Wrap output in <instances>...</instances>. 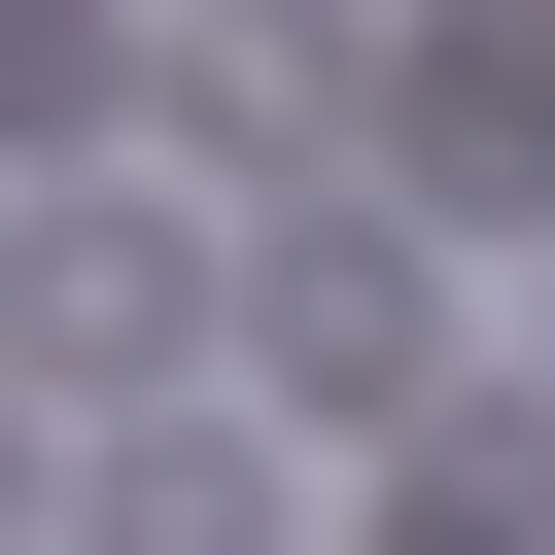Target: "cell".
I'll list each match as a JSON object with an SVG mask.
<instances>
[{"label":"cell","instance_id":"7","mask_svg":"<svg viewBox=\"0 0 555 555\" xmlns=\"http://www.w3.org/2000/svg\"><path fill=\"white\" fill-rule=\"evenodd\" d=\"M104 104V0H0V139H69Z\"/></svg>","mask_w":555,"mask_h":555},{"label":"cell","instance_id":"5","mask_svg":"<svg viewBox=\"0 0 555 555\" xmlns=\"http://www.w3.org/2000/svg\"><path fill=\"white\" fill-rule=\"evenodd\" d=\"M416 173H555V35H520V0L416 35Z\"/></svg>","mask_w":555,"mask_h":555},{"label":"cell","instance_id":"2","mask_svg":"<svg viewBox=\"0 0 555 555\" xmlns=\"http://www.w3.org/2000/svg\"><path fill=\"white\" fill-rule=\"evenodd\" d=\"M0 347H35V382H173V347H208V243H173L139 173H35V243H0Z\"/></svg>","mask_w":555,"mask_h":555},{"label":"cell","instance_id":"1","mask_svg":"<svg viewBox=\"0 0 555 555\" xmlns=\"http://www.w3.org/2000/svg\"><path fill=\"white\" fill-rule=\"evenodd\" d=\"M243 382H278V416H451V243H416V208H278Z\"/></svg>","mask_w":555,"mask_h":555},{"label":"cell","instance_id":"4","mask_svg":"<svg viewBox=\"0 0 555 555\" xmlns=\"http://www.w3.org/2000/svg\"><path fill=\"white\" fill-rule=\"evenodd\" d=\"M382 555H555V416H416L382 451Z\"/></svg>","mask_w":555,"mask_h":555},{"label":"cell","instance_id":"3","mask_svg":"<svg viewBox=\"0 0 555 555\" xmlns=\"http://www.w3.org/2000/svg\"><path fill=\"white\" fill-rule=\"evenodd\" d=\"M104 555H278V416H139L104 451Z\"/></svg>","mask_w":555,"mask_h":555},{"label":"cell","instance_id":"6","mask_svg":"<svg viewBox=\"0 0 555 555\" xmlns=\"http://www.w3.org/2000/svg\"><path fill=\"white\" fill-rule=\"evenodd\" d=\"M139 104H173V139H243V173H312V139H347V69H312V35H173Z\"/></svg>","mask_w":555,"mask_h":555}]
</instances>
